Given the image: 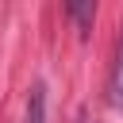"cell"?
<instances>
[{
    "mask_svg": "<svg viewBox=\"0 0 123 123\" xmlns=\"http://www.w3.org/2000/svg\"><path fill=\"white\" fill-rule=\"evenodd\" d=\"M108 104L123 108V31L115 38V58H111V73H108Z\"/></svg>",
    "mask_w": 123,
    "mask_h": 123,
    "instance_id": "obj_1",
    "label": "cell"
},
{
    "mask_svg": "<svg viewBox=\"0 0 123 123\" xmlns=\"http://www.w3.org/2000/svg\"><path fill=\"white\" fill-rule=\"evenodd\" d=\"M27 123H46V88H42V85H31V96H27Z\"/></svg>",
    "mask_w": 123,
    "mask_h": 123,
    "instance_id": "obj_2",
    "label": "cell"
},
{
    "mask_svg": "<svg viewBox=\"0 0 123 123\" xmlns=\"http://www.w3.org/2000/svg\"><path fill=\"white\" fill-rule=\"evenodd\" d=\"M65 12L77 19L81 35H88V31H92V15H96V8H92V4H65Z\"/></svg>",
    "mask_w": 123,
    "mask_h": 123,
    "instance_id": "obj_3",
    "label": "cell"
}]
</instances>
